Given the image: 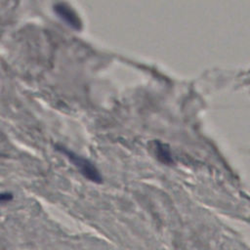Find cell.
I'll list each match as a JSON object with an SVG mask.
<instances>
[{
  "label": "cell",
  "instance_id": "1",
  "mask_svg": "<svg viewBox=\"0 0 250 250\" xmlns=\"http://www.w3.org/2000/svg\"><path fill=\"white\" fill-rule=\"evenodd\" d=\"M58 150H60L62 153H63L71 163H73L74 166L79 170V172L89 181L94 182V183H102L103 178L97 169V167L94 165L92 161L89 159L78 155L77 153L67 149L66 147L58 146H57Z\"/></svg>",
  "mask_w": 250,
  "mask_h": 250
},
{
  "label": "cell",
  "instance_id": "2",
  "mask_svg": "<svg viewBox=\"0 0 250 250\" xmlns=\"http://www.w3.org/2000/svg\"><path fill=\"white\" fill-rule=\"evenodd\" d=\"M54 12L56 15L62 19V21L67 24L69 27L75 29V30H81L82 28V21L76 12L66 3L60 2L56 3L53 6Z\"/></svg>",
  "mask_w": 250,
  "mask_h": 250
},
{
  "label": "cell",
  "instance_id": "3",
  "mask_svg": "<svg viewBox=\"0 0 250 250\" xmlns=\"http://www.w3.org/2000/svg\"><path fill=\"white\" fill-rule=\"evenodd\" d=\"M13 199V194L11 192H0V205L7 203Z\"/></svg>",
  "mask_w": 250,
  "mask_h": 250
}]
</instances>
